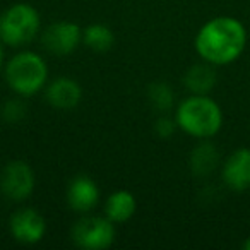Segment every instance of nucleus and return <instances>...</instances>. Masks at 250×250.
I'll return each mask as SVG.
<instances>
[{
  "label": "nucleus",
  "instance_id": "obj_13",
  "mask_svg": "<svg viewBox=\"0 0 250 250\" xmlns=\"http://www.w3.org/2000/svg\"><path fill=\"white\" fill-rule=\"evenodd\" d=\"M185 86L195 94H206L211 91L216 84V72L214 69L208 65H194L185 74Z\"/></svg>",
  "mask_w": 250,
  "mask_h": 250
},
{
  "label": "nucleus",
  "instance_id": "obj_11",
  "mask_svg": "<svg viewBox=\"0 0 250 250\" xmlns=\"http://www.w3.org/2000/svg\"><path fill=\"white\" fill-rule=\"evenodd\" d=\"M83 91L81 86L72 79L67 77H60L55 79L46 89V100L52 106L60 108V110H69L74 108L81 101Z\"/></svg>",
  "mask_w": 250,
  "mask_h": 250
},
{
  "label": "nucleus",
  "instance_id": "obj_17",
  "mask_svg": "<svg viewBox=\"0 0 250 250\" xmlns=\"http://www.w3.org/2000/svg\"><path fill=\"white\" fill-rule=\"evenodd\" d=\"M24 115H26L24 103H21V101H18V100L7 101V103L4 104V108H2V117H4L7 122H11V124L24 118Z\"/></svg>",
  "mask_w": 250,
  "mask_h": 250
},
{
  "label": "nucleus",
  "instance_id": "obj_18",
  "mask_svg": "<svg viewBox=\"0 0 250 250\" xmlns=\"http://www.w3.org/2000/svg\"><path fill=\"white\" fill-rule=\"evenodd\" d=\"M156 132L160 137H170L171 134L175 132V122H171L170 118L161 117L160 120L156 122Z\"/></svg>",
  "mask_w": 250,
  "mask_h": 250
},
{
  "label": "nucleus",
  "instance_id": "obj_5",
  "mask_svg": "<svg viewBox=\"0 0 250 250\" xmlns=\"http://www.w3.org/2000/svg\"><path fill=\"white\" fill-rule=\"evenodd\" d=\"M72 240L77 247L86 250H103L113 243L115 228L111 219L89 216L76 223L72 228Z\"/></svg>",
  "mask_w": 250,
  "mask_h": 250
},
{
  "label": "nucleus",
  "instance_id": "obj_7",
  "mask_svg": "<svg viewBox=\"0 0 250 250\" xmlns=\"http://www.w3.org/2000/svg\"><path fill=\"white\" fill-rule=\"evenodd\" d=\"M83 40V31L76 22H55L43 33V45L53 55H69Z\"/></svg>",
  "mask_w": 250,
  "mask_h": 250
},
{
  "label": "nucleus",
  "instance_id": "obj_20",
  "mask_svg": "<svg viewBox=\"0 0 250 250\" xmlns=\"http://www.w3.org/2000/svg\"><path fill=\"white\" fill-rule=\"evenodd\" d=\"M0 65H2V48H0Z\"/></svg>",
  "mask_w": 250,
  "mask_h": 250
},
{
  "label": "nucleus",
  "instance_id": "obj_15",
  "mask_svg": "<svg viewBox=\"0 0 250 250\" xmlns=\"http://www.w3.org/2000/svg\"><path fill=\"white\" fill-rule=\"evenodd\" d=\"M83 40L87 48L94 52H108L113 46V33L104 24H91L89 28L84 29Z\"/></svg>",
  "mask_w": 250,
  "mask_h": 250
},
{
  "label": "nucleus",
  "instance_id": "obj_3",
  "mask_svg": "<svg viewBox=\"0 0 250 250\" xmlns=\"http://www.w3.org/2000/svg\"><path fill=\"white\" fill-rule=\"evenodd\" d=\"M46 74V63L33 52H22L16 55L5 69L9 86L22 96H29L42 89L45 86Z\"/></svg>",
  "mask_w": 250,
  "mask_h": 250
},
{
  "label": "nucleus",
  "instance_id": "obj_2",
  "mask_svg": "<svg viewBox=\"0 0 250 250\" xmlns=\"http://www.w3.org/2000/svg\"><path fill=\"white\" fill-rule=\"evenodd\" d=\"M221 122L223 115L219 106L204 94L190 96L178 106L177 111L178 127L201 139L214 136L221 127Z\"/></svg>",
  "mask_w": 250,
  "mask_h": 250
},
{
  "label": "nucleus",
  "instance_id": "obj_9",
  "mask_svg": "<svg viewBox=\"0 0 250 250\" xmlns=\"http://www.w3.org/2000/svg\"><path fill=\"white\" fill-rule=\"evenodd\" d=\"M223 178L233 190H245L250 187V149H238L226 160Z\"/></svg>",
  "mask_w": 250,
  "mask_h": 250
},
{
  "label": "nucleus",
  "instance_id": "obj_6",
  "mask_svg": "<svg viewBox=\"0 0 250 250\" xmlns=\"http://www.w3.org/2000/svg\"><path fill=\"white\" fill-rule=\"evenodd\" d=\"M0 188L12 201H22L31 195L35 188V175L24 161H11L0 175Z\"/></svg>",
  "mask_w": 250,
  "mask_h": 250
},
{
  "label": "nucleus",
  "instance_id": "obj_4",
  "mask_svg": "<svg viewBox=\"0 0 250 250\" xmlns=\"http://www.w3.org/2000/svg\"><path fill=\"white\" fill-rule=\"evenodd\" d=\"M38 29L40 16L28 4H16L0 16V40L5 45H26L35 38Z\"/></svg>",
  "mask_w": 250,
  "mask_h": 250
},
{
  "label": "nucleus",
  "instance_id": "obj_12",
  "mask_svg": "<svg viewBox=\"0 0 250 250\" xmlns=\"http://www.w3.org/2000/svg\"><path fill=\"white\" fill-rule=\"evenodd\" d=\"M136 208V199L129 190H117L108 197L104 211L108 219H111L113 223H125L134 216Z\"/></svg>",
  "mask_w": 250,
  "mask_h": 250
},
{
  "label": "nucleus",
  "instance_id": "obj_16",
  "mask_svg": "<svg viewBox=\"0 0 250 250\" xmlns=\"http://www.w3.org/2000/svg\"><path fill=\"white\" fill-rule=\"evenodd\" d=\"M149 100L154 108L161 111H168L173 104V91L168 84L165 83H154L149 86Z\"/></svg>",
  "mask_w": 250,
  "mask_h": 250
},
{
  "label": "nucleus",
  "instance_id": "obj_8",
  "mask_svg": "<svg viewBox=\"0 0 250 250\" xmlns=\"http://www.w3.org/2000/svg\"><path fill=\"white\" fill-rule=\"evenodd\" d=\"M45 219L35 209H19L11 218V231L21 243H38L45 235Z\"/></svg>",
  "mask_w": 250,
  "mask_h": 250
},
{
  "label": "nucleus",
  "instance_id": "obj_14",
  "mask_svg": "<svg viewBox=\"0 0 250 250\" xmlns=\"http://www.w3.org/2000/svg\"><path fill=\"white\" fill-rule=\"evenodd\" d=\"M218 151L212 144H208V143H202L199 144L197 147L194 149L190 156V167H192V171L195 175H209L211 171H214L216 165H218Z\"/></svg>",
  "mask_w": 250,
  "mask_h": 250
},
{
  "label": "nucleus",
  "instance_id": "obj_19",
  "mask_svg": "<svg viewBox=\"0 0 250 250\" xmlns=\"http://www.w3.org/2000/svg\"><path fill=\"white\" fill-rule=\"evenodd\" d=\"M243 249H245V250H250V238L247 240L245 243H243Z\"/></svg>",
  "mask_w": 250,
  "mask_h": 250
},
{
  "label": "nucleus",
  "instance_id": "obj_1",
  "mask_svg": "<svg viewBox=\"0 0 250 250\" xmlns=\"http://www.w3.org/2000/svg\"><path fill=\"white\" fill-rule=\"evenodd\" d=\"M245 42L247 33L242 22L233 18H216L201 28L195 48L206 62L225 65L238 59Z\"/></svg>",
  "mask_w": 250,
  "mask_h": 250
},
{
  "label": "nucleus",
  "instance_id": "obj_10",
  "mask_svg": "<svg viewBox=\"0 0 250 250\" xmlns=\"http://www.w3.org/2000/svg\"><path fill=\"white\" fill-rule=\"evenodd\" d=\"M98 195H100V190H98L93 178L81 175V177H76L70 182L67 199H69V204L74 211L86 212L96 206Z\"/></svg>",
  "mask_w": 250,
  "mask_h": 250
}]
</instances>
